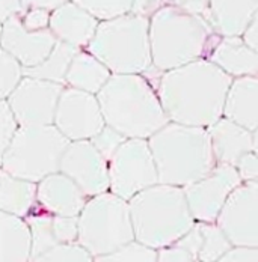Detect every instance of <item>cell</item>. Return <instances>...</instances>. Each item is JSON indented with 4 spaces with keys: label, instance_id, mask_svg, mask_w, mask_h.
I'll list each match as a JSON object with an SVG mask.
<instances>
[{
    "label": "cell",
    "instance_id": "cell-1",
    "mask_svg": "<svg viewBox=\"0 0 258 262\" xmlns=\"http://www.w3.org/2000/svg\"><path fill=\"white\" fill-rule=\"evenodd\" d=\"M157 91L171 122L208 128L224 116L232 77L206 57L183 67L144 73Z\"/></svg>",
    "mask_w": 258,
    "mask_h": 262
},
{
    "label": "cell",
    "instance_id": "cell-2",
    "mask_svg": "<svg viewBox=\"0 0 258 262\" xmlns=\"http://www.w3.org/2000/svg\"><path fill=\"white\" fill-rule=\"evenodd\" d=\"M97 98L106 125L126 139H150L169 122L157 91L144 74H112Z\"/></svg>",
    "mask_w": 258,
    "mask_h": 262
},
{
    "label": "cell",
    "instance_id": "cell-3",
    "mask_svg": "<svg viewBox=\"0 0 258 262\" xmlns=\"http://www.w3.org/2000/svg\"><path fill=\"white\" fill-rule=\"evenodd\" d=\"M221 36L201 15L168 5L150 18V44L153 67L168 71L208 59Z\"/></svg>",
    "mask_w": 258,
    "mask_h": 262
},
{
    "label": "cell",
    "instance_id": "cell-4",
    "mask_svg": "<svg viewBox=\"0 0 258 262\" xmlns=\"http://www.w3.org/2000/svg\"><path fill=\"white\" fill-rule=\"evenodd\" d=\"M158 183L186 187L217 164L207 128L168 122L148 139Z\"/></svg>",
    "mask_w": 258,
    "mask_h": 262
},
{
    "label": "cell",
    "instance_id": "cell-5",
    "mask_svg": "<svg viewBox=\"0 0 258 262\" xmlns=\"http://www.w3.org/2000/svg\"><path fill=\"white\" fill-rule=\"evenodd\" d=\"M134 239L155 250L171 246L189 232L193 219L183 187L157 183L129 201Z\"/></svg>",
    "mask_w": 258,
    "mask_h": 262
},
{
    "label": "cell",
    "instance_id": "cell-6",
    "mask_svg": "<svg viewBox=\"0 0 258 262\" xmlns=\"http://www.w3.org/2000/svg\"><path fill=\"white\" fill-rule=\"evenodd\" d=\"M86 50L112 74H144L153 65L150 18L127 12L100 21Z\"/></svg>",
    "mask_w": 258,
    "mask_h": 262
},
{
    "label": "cell",
    "instance_id": "cell-7",
    "mask_svg": "<svg viewBox=\"0 0 258 262\" xmlns=\"http://www.w3.org/2000/svg\"><path fill=\"white\" fill-rule=\"evenodd\" d=\"M70 140L53 124L18 125L0 169L6 173L39 183L46 177L59 172V164Z\"/></svg>",
    "mask_w": 258,
    "mask_h": 262
},
{
    "label": "cell",
    "instance_id": "cell-8",
    "mask_svg": "<svg viewBox=\"0 0 258 262\" xmlns=\"http://www.w3.org/2000/svg\"><path fill=\"white\" fill-rule=\"evenodd\" d=\"M134 239L129 201L104 191L88 198L78 214L77 243L92 256L110 253Z\"/></svg>",
    "mask_w": 258,
    "mask_h": 262
},
{
    "label": "cell",
    "instance_id": "cell-9",
    "mask_svg": "<svg viewBox=\"0 0 258 262\" xmlns=\"http://www.w3.org/2000/svg\"><path fill=\"white\" fill-rule=\"evenodd\" d=\"M109 191L130 201L158 183L148 139H126L109 160Z\"/></svg>",
    "mask_w": 258,
    "mask_h": 262
},
{
    "label": "cell",
    "instance_id": "cell-10",
    "mask_svg": "<svg viewBox=\"0 0 258 262\" xmlns=\"http://www.w3.org/2000/svg\"><path fill=\"white\" fill-rule=\"evenodd\" d=\"M53 125L70 142L95 137L106 127L97 95L65 86L56 107Z\"/></svg>",
    "mask_w": 258,
    "mask_h": 262
},
{
    "label": "cell",
    "instance_id": "cell-11",
    "mask_svg": "<svg viewBox=\"0 0 258 262\" xmlns=\"http://www.w3.org/2000/svg\"><path fill=\"white\" fill-rule=\"evenodd\" d=\"M242 183L237 167L217 163L206 177L183 187L193 219L216 223L230 194Z\"/></svg>",
    "mask_w": 258,
    "mask_h": 262
},
{
    "label": "cell",
    "instance_id": "cell-12",
    "mask_svg": "<svg viewBox=\"0 0 258 262\" xmlns=\"http://www.w3.org/2000/svg\"><path fill=\"white\" fill-rule=\"evenodd\" d=\"M64 88L61 83L23 76L6 101L18 125H49L54 121Z\"/></svg>",
    "mask_w": 258,
    "mask_h": 262
},
{
    "label": "cell",
    "instance_id": "cell-13",
    "mask_svg": "<svg viewBox=\"0 0 258 262\" xmlns=\"http://www.w3.org/2000/svg\"><path fill=\"white\" fill-rule=\"evenodd\" d=\"M216 223L232 246L258 247V180L243 181L232 191Z\"/></svg>",
    "mask_w": 258,
    "mask_h": 262
},
{
    "label": "cell",
    "instance_id": "cell-14",
    "mask_svg": "<svg viewBox=\"0 0 258 262\" xmlns=\"http://www.w3.org/2000/svg\"><path fill=\"white\" fill-rule=\"evenodd\" d=\"M59 172L71 178L88 198L109 191V161L91 140L70 142L61 158Z\"/></svg>",
    "mask_w": 258,
    "mask_h": 262
},
{
    "label": "cell",
    "instance_id": "cell-15",
    "mask_svg": "<svg viewBox=\"0 0 258 262\" xmlns=\"http://www.w3.org/2000/svg\"><path fill=\"white\" fill-rule=\"evenodd\" d=\"M57 39L50 29L27 30L20 15H15L2 25L0 47L8 52L23 68L41 63L53 50Z\"/></svg>",
    "mask_w": 258,
    "mask_h": 262
},
{
    "label": "cell",
    "instance_id": "cell-16",
    "mask_svg": "<svg viewBox=\"0 0 258 262\" xmlns=\"http://www.w3.org/2000/svg\"><path fill=\"white\" fill-rule=\"evenodd\" d=\"M88 196L77 184L62 172H54L36 183L38 208L53 215L78 217Z\"/></svg>",
    "mask_w": 258,
    "mask_h": 262
},
{
    "label": "cell",
    "instance_id": "cell-17",
    "mask_svg": "<svg viewBox=\"0 0 258 262\" xmlns=\"http://www.w3.org/2000/svg\"><path fill=\"white\" fill-rule=\"evenodd\" d=\"M98 25L100 20L70 0L53 11L49 29L57 41L85 50L94 38Z\"/></svg>",
    "mask_w": 258,
    "mask_h": 262
},
{
    "label": "cell",
    "instance_id": "cell-18",
    "mask_svg": "<svg viewBox=\"0 0 258 262\" xmlns=\"http://www.w3.org/2000/svg\"><path fill=\"white\" fill-rule=\"evenodd\" d=\"M211 149L219 164L237 166L239 160L254 149L252 131L222 116L208 128Z\"/></svg>",
    "mask_w": 258,
    "mask_h": 262
},
{
    "label": "cell",
    "instance_id": "cell-19",
    "mask_svg": "<svg viewBox=\"0 0 258 262\" xmlns=\"http://www.w3.org/2000/svg\"><path fill=\"white\" fill-rule=\"evenodd\" d=\"M258 11V0H210L207 23L222 38L243 36Z\"/></svg>",
    "mask_w": 258,
    "mask_h": 262
},
{
    "label": "cell",
    "instance_id": "cell-20",
    "mask_svg": "<svg viewBox=\"0 0 258 262\" xmlns=\"http://www.w3.org/2000/svg\"><path fill=\"white\" fill-rule=\"evenodd\" d=\"M208 60L232 79L245 76L258 77V53L248 46L242 36H221L210 53Z\"/></svg>",
    "mask_w": 258,
    "mask_h": 262
},
{
    "label": "cell",
    "instance_id": "cell-21",
    "mask_svg": "<svg viewBox=\"0 0 258 262\" xmlns=\"http://www.w3.org/2000/svg\"><path fill=\"white\" fill-rule=\"evenodd\" d=\"M224 116L235 124L255 131L258 128V77L232 79L227 94Z\"/></svg>",
    "mask_w": 258,
    "mask_h": 262
},
{
    "label": "cell",
    "instance_id": "cell-22",
    "mask_svg": "<svg viewBox=\"0 0 258 262\" xmlns=\"http://www.w3.org/2000/svg\"><path fill=\"white\" fill-rule=\"evenodd\" d=\"M0 262H30L26 219L0 211Z\"/></svg>",
    "mask_w": 258,
    "mask_h": 262
},
{
    "label": "cell",
    "instance_id": "cell-23",
    "mask_svg": "<svg viewBox=\"0 0 258 262\" xmlns=\"http://www.w3.org/2000/svg\"><path fill=\"white\" fill-rule=\"evenodd\" d=\"M110 77V70L85 49L76 53L65 76V86L97 95Z\"/></svg>",
    "mask_w": 258,
    "mask_h": 262
},
{
    "label": "cell",
    "instance_id": "cell-24",
    "mask_svg": "<svg viewBox=\"0 0 258 262\" xmlns=\"http://www.w3.org/2000/svg\"><path fill=\"white\" fill-rule=\"evenodd\" d=\"M36 208V183L12 177L0 169V211L26 217Z\"/></svg>",
    "mask_w": 258,
    "mask_h": 262
},
{
    "label": "cell",
    "instance_id": "cell-25",
    "mask_svg": "<svg viewBox=\"0 0 258 262\" xmlns=\"http://www.w3.org/2000/svg\"><path fill=\"white\" fill-rule=\"evenodd\" d=\"M78 49L57 41L53 47L50 54L38 65L32 67V68H23V74L30 76V77H36L41 80H49L54 83H61L65 84V76L67 71L76 56Z\"/></svg>",
    "mask_w": 258,
    "mask_h": 262
},
{
    "label": "cell",
    "instance_id": "cell-26",
    "mask_svg": "<svg viewBox=\"0 0 258 262\" xmlns=\"http://www.w3.org/2000/svg\"><path fill=\"white\" fill-rule=\"evenodd\" d=\"M25 219L30 231V259L59 244L53 231V214L39 210L36 205V208Z\"/></svg>",
    "mask_w": 258,
    "mask_h": 262
},
{
    "label": "cell",
    "instance_id": "cell-27",
    "mask_svg": "<svg viewBox=\"0 0 258 262\" xmlns=\"http://www.w3.org/2000/svg\"><path fill=\"white\" fill-rule=\"evenodd\" d=\"M198 223L203 234V244L198 259L203 262H217L234 247L231 239L221 229L217 223Z\"/></svg>",
    "mask_w": 258,
    "mask_h": 262
},
{
    "label": "cell",
    "instance_id": "cell-28",
    "mask_svg": "<svg viewBox=\"0 0 258 262\" xmlns=\"http://www.w3.org/2000/svg\"><path fill=\"white\" fill-rule=\"evenodd\" d=\"M94 262H157V250L133 239L110 253L94 256Z\"/></svg>",
    "mask_w": 258,
    "mask_h": 262
},
{
    "label": "cell",
    "instance_id": "cell-29",
    "mask_svg": "<svg viewBox=\"0 0 258 262\" xmlns=\"http://www.w3.org/2000/svg\"><path fill=\"white\" fill-rule=\"evenodd\" d=\"M92 14L97 20L104 21L131 12L133 0H71Z\"/></svg>",
    "mask_w": 258,
    "mask_h": 262
},
{
    "label": "cell",
    "instance_id": "cell-30",
    "mask_svg": "<svg viewBox=\"0 0 258 262\" xmlns=\"http://www.w3.org/2000/svg\"><path fill=\"white\" fill-rule=\"evenodd\" d=\"M30 262H94V256L76 241L57 244Z\"/></svg>",
    "mask_w": 258,
    "mask_h": 262
},
{
    "label": "cell",
    "instance_id": "cell-31",
    "mask_svg": "<svg viewBox=\"0 0 258 262\" xmlns=\"http://www.w3.org/2000/svg\"><path fill=\"white\" fill-rule=\"evenodd\" d=\"M23 76V67L0 47V101L8 100Z\"/></svg>",
    "mask_w": 258,
    "mask_h": 262
},
{
    "label": "cell",
    "instance_id": "cell-32",
    "mask_svg": "<svg viewBox=\"0 0 258 262\" xmlns=\"http://www.w3.org/2000/svg\"><path fill=\"white\" fill-rule=\"evenodd\" d=\"M17 128H18V122L15 121L11 107L6 100H2L0 101V164Z\"/></svg>",
    "mask_w": 258,
    "mask_h": 262
},
{
    "label": "cell",
    "instance_id": "cell-33",
    "mask_svg": "<svg viewBox=\"0 0 258 262\" xmlns=\"http://www.w3.org/2000/svg\"><path fill=\"white\" fill-rule=\"evenodd\" d=\"M124 140H126V137L121 133L110 128L109 125H106L95 137L91 139V142L95 145V148L102 152V156L107 161L116 152V149L123 145Z\"/></svg>",
    "mask_w": 258,
    "mask_h": 262
},
{
    "label": "cell",
    "instance_id": "cell-34",
    "mask_svg": "<svg viewBox=\"0 0 258 262\" xmlns=\"http://www.w3.org/2000/svg\"><path fill=\"white\" fill-rule=\"evenodd\" d=\"M53 231L59 244L76 243L78 234V217L53 215Z\"/></svg>",
    "mask_w": 258,
    "mask_h": 262
},
{
    "label": "cell",
    "instance_id": "cell-35",
    "mask_svg": "<svg viewBox=\"0 0 258 262\" xmlns=\"http://www.w3.org/2000/svg\"><path fill=\"white\" fill-rule=\"evenodd\" d=\"M50 17H52V12L47 11V9H41V8L23 9L22 14H20L23 26L26 27L27 30H33V32L49 29Z\"/></svg>",
    "mask_w": 258,
    "mask_h": 262
},
{
    "label": "cell",
    "instance_id": "cell-36",
    "mask_svg": "<svg viewBox=\"0 0 258 262\" xmlns=\"http://www.w3.org/2000/svg\"><path fill=\"white\" fill-rule=\"evenodd\" d=\"M198 259L177 243L157 250V262H195Z\"/></svg>",
    "mask_w": 258,
    "mask_h": 262
},
{
    "label": "cell",
    "instance_id": "cell-37",
    "mask_svg": "<svg viewBox=\"0 0 258 262\" xmlns=\"http://www.w3.org/2000/svg\"><path fill=\"white\" fill-rule=\"evenodd\" d=\"M235 167L242 181H255L258 180V154L254 151L245 154L239 160Z\"/></svg>",
    "mask_w": 258,
    "mask_h": 262
},
{
    "label": "cell",
    "instance_id": "cell-38",
    "mask_svg": "<svg viewBox=\"0 0 258 262\" xmlns=\"http://www.w3.org/2000/svg\"><path fill=\"white\" fill-rule=\"evenodd\" d=\"M178 246L184 247L187 252H190L193 256L198 258L200 255V250H201V244H203V234H201V228H200V223L196 222L195 226L186 232L184 235L181 236L178 241H175Z\"/></svg>",
    "mask_w": 258,
    "mask_h": 262
},
{
    "label": "cell",
    "instance_id": "cell-39",
    "mask_svg": "<svg viewBox=\"0 0 258 262\" xmlns=\"http://www.w3.org/2000/svg\"><path fill=\"white\" fill-rule=\"evenodd\" d=\"M172 5V0H133L131 12L151 18L162 8Z\"/></svg>",
    "mask_w": 258,
    "mask_h": 262
},
{
    "label": "cell",
    "instance_id": "cell-40",
    "mask_svg": "<svg viewBox=\"0 0 258 262\" xmlns=\"http://www.w3.org/2000/svg\"><path fill=\"white\" fill-rule=\"evenodd\" d=\"M217 262H258V247L234 246L231 250Z\"/></svg>",
    "mask_w": 258,
    "mask_h": 262
},
{
    "label": "cell",
    "instance_id": "cell-41",
    "mask_svg": "<svg viewBox=\"0 0 258 262\" xmlns=\"http://www.w3.org/2000/svg\"><path fill=\"white\" fill-rule=\"evenodd\" d=\"M208 3H210V0H172V5L178 6L190 14L201 15L204 18H206V14L208 11Z\"/></svg>",
    "mask_w": 258,
    "mask_h": 262
},
{
    "label": "cell",
    "instance_id": "cell-42",
    "mask_svg": "<svg viewBox=\"0 0 258 262\" xmlns=\"http://www.w3.org/2000/svg\"><path fill=\"white\" fill-rule=\"evenodd\" d=\"M22 11V0H0V25H3L15 15H20Z\"/></svg>",
    "mask_w": 258,
    "mask_h": 262
},
{
    "label": "cell",
    "instance_id": "cell-43",
    "mask_svg": "<svg viewBox=\"0 0 258 262\" xmlns=\"http://www.w3.org/2000/svg\"><path fill=\"white\" fill-rule=\"evenodd\" d=\"M67 2H70V0H22V5H23V9L41 8V9H47V11L53 12L54 9H57L59 6H62Z\"/></svg>",
    "mask_w": 258,
    "mask_h": 262
},
{
    "label": "cell",
    "instance_id": "cell-44",
    "mask_svg": "<svg viewBox=\"0 0 258 262\" xmlns=\"http://www.w3.org/2000/svg\"><path fill=\"white\" fill-rule=\"evenodd\" d=\"M242 38L245 39V42L248 46H251L258 53V11L255 17H254V20L251 21V25L246 29V32L243 33Z\"/></svg>",
    "mask_w": 258,
    "mask_h": 262
},
{
    "label": "cell",
    "instance_id": "cell-45",
    "mask_svg": "<svg viewBox=\"0 0 258 262\" xmlns=\"http://www.w3.org/2000/svg\"><path fill=\"white\" fill-rule=\"evenodd\" d=\"M252 139H254V152L258 154V128L255 131H252Z\"/></svg>",
    "mask_w": 258,
    "mask_h": 262
},
{
    "label": "cell",
    "instance_id": "cell-46",
    "mask_svg": "<svg viewBox=\"0 0 258 262\" xmlns=\"http://www.w3.org/2000/svg\"><path fill=\"white\" fill-rule=\"evenodd\" d=\"M0 39H2V25H0Z\"/></svg>",
    "mask_w": 258,
    "mask_h": 262
},
{
    "label": "cell",
    "instance_id": "cell-47",
    "mask_svg": "<svg viewBox=\"0 0 258 262\" xmlns=\"http://www.w3.org/2000/svg\"><path fill=\"white\" fill-rule=\"evenodd\" d=\"M195 262H203V261H200V259H196V261H195Z\"/></svg>",
    "mask_w": 258,
    "mask_h": 262
}]
</instances>
